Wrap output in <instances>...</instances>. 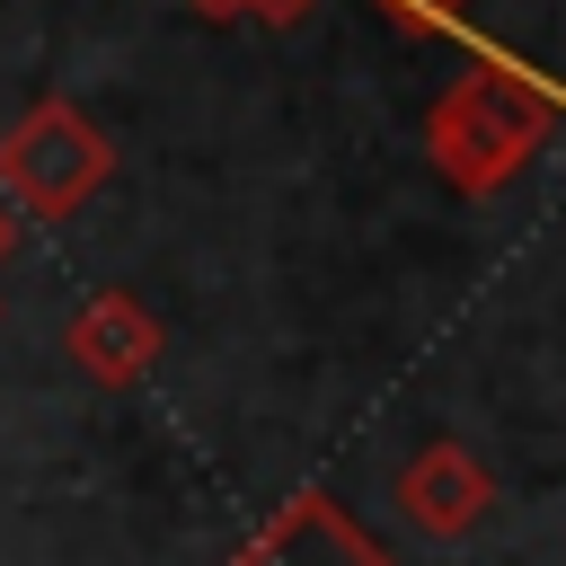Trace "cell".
Segmentation results:
<instances>
[{
    "instance_id": "cell-7",
    "label": "cell",
    "mask_w": 566,
    "mask_h": 566,
    "mask_svg": "<svg viewBox=\"0 0 566 566\" xmlns=\"http://www.w3.org/2000/svg\"><path fill=\"white\" fill-rule=\"evenodd\" d=\"M318 0H221V18H256V27H301Z\"/></svg>"
},
{
    "instance_id": "cell-8",
    "label": "cell",
    "mask_w": 566,
    "mask_h": 566,
    "mask_svg": "<svg viewBox=\"0 0 566 566\" xmlns=\"http://www.w3.org/2000/svg\"><path fill=\"white\" fill-rule=\"evenodd\" d=\"M9 248H18V203L0 195V265H9Z\"/></svg>"
},
{
    "instance_id": "cell-4",
    "label": "cell",
    "mask_w": 566,
    "mask_h": 566,
    "mask_svg": "<svg viewBox=\"0 0 566 566\" xmlns=\"http://www.w3.org/2000/svg\"><path fill=\"white\" fill-rule=\"evenodd\" d=\"M389 504H398V522L424 531V539H469V531L495 513V469H486L469 442H424L416 460H398Z\"/></svg>"
},
{
    "instance_id": "cell-6",
    "label": "cell",
    "mask_w": 566,
    "mask_h": 566,
    "mask_svg": "<svg viewBox=\"0 0 566 566\" xmlns=\"http://www.w3.org/2000/svg\"><path fill=\"white\" fill-rule=\"evenodd\" d=\"M371 9H380L407 44H451V35H469V27H478V18H469L478 0H371Z\"/></svg>"
},
{
    "instance_id": "cell-2",
    "label": "cell",
    "mask_w": 566,
    "mask_h": 566,
    "mask_svg": "<svg viewBox=\"0 0 566 566\" xmlns=\"http://www.w3.org/2000/svg\"><path fill=\"white\" fill-rule=\"evenodd\" d=\"M106 177H115L106 124H97L88 106L53 97V88L0 133V195H9L18 212H35V221H71Z\"/></svg>"
},
{
    "instance_id": "cell-9",
    "label": "cell",
    "mask_w": 566,
    "mask_h": 566,
    "mask_svg": "<svg viewBox=\"0 0 566 566\" xmlns=\"http://www.w3.org/2000/svg\"><path fill=\"white\" fill-rule=\"evenodd\" d=\"M195 9H203V18H221V0H195Z\"/></svg>"
},
{
    "instance_id": "cell-5",
    "label": "cell",
    "mask_w": 566,
    "mask_h": 566,
    "mask_svg": "<svg viewBox=\"0 0 566 566\" xmlns=\"http://www.w3.org/2000/svg\"><path fill=\"white\" fill-rule=\"evenodd\" d=\"M62 354H71L97 389H142V380L159 371L168 336H159V318H150L124 283H97V292L62 318Z\"/></svg>"
},
{
    "instance_id": "cell-3",
    "label": "cell",
    "mask_w": 566,
    "mask_h": 566,
    "mask_svg": "<svg viewBox=\"0 0 566 566\" xmlns=\"http://www.w3.org/2000/svg\"><path fill=\"white\" fill-rule=\"evenodd\" d=\"M221 566H389L380 539L327 495V486H301L292 504H274Z\"/></svg>"
},
{
    "instance_id": "cell-1",
    "label": "cell",
    "mask_w": 566,
    "mask_h": 566,
    "mask_svg": "<svg viewBox=\"0 0 566 566\" xmlns=\"http://www.w3.org/2000/svg\"><path fill=\"white\" fill-rule=\"evenodd\" d=\"M557 133V88L513 71V62H478L460 80H442V97L424 106V159L451 195H495L513 186Z\"/></svg>"
}]
</instances>
